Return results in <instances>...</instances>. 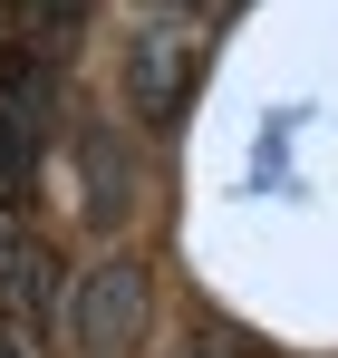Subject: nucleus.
<instances>
[{
    "instance_id": "nucleus-1",
    "label": "nucleus",
    "mask_w": 338,
    "mask_h": 358,
    "mask_svg": "<svg viewBox=\"0 0 338 358\" xmlns=\"http://www.w3.org/2000/svg\"><path fill=\"white\" fill-rule=\"evenodd\" d=\"M184 97H193V39L184 29H145L126 49V107H135V126H174Z\"/></svg>"
},
{
    "instance_id": "nucleus-11",
    "label": "nucleus",
    "mask_w": 338,
    "mask_h": 358,
    "mask_svg": "<svg viewBox=\"0 0 338 358\" xmlns=\"http://www.w3.org/2000/svg\"><path fill=\"white\" fill-rule=\"evenodd\" d=\"M0 242H10V233H0Z\"/></svg>"
},
{
    "instance_id": "nucleus-3",
    "label": "nucleus",
    "mask_w": 338,
    "mask_h": 358,
    "mask_svg": "<svg viewBox=\"0 0 338 358\" xmlns=\"http://www.w3.org/2000/svg\"><path fill=\"white\" fill-rule=\"evenodd\" d=\"M78 213L97 233H116L135 213V155H126L116 126H78Z\"/></svg>"
},
{
    "instance_id": "nucleus-10",
    "label": "nucleus",
    "mask_w": 338,
    "mask_h": 358,
    "mask_svg": "<svg viewBox=\"0 0 338 358\" xmlns=\"http://www.w3.org/2000/svg\"><path fill=\"white\" fill-rule=\"evenodd\" d=\"M165 10H193V0H165Z\"/></svg>"
},
{
    "instance_id": "nucleus-5",
    "label": "nucleus",
    "mask_w": 338,
    "mask_h": 358,
    "mask_svg": "<svg viewBox=\"0 0 338 358\" xmlns=\"http://www.w3.org/2000/svg\"><path fill=\"white\" fill-rule=\"evenodd\" d=\"M39 155H49V117H29V107L0 97V203H29Z\"/></svg>"
},
{
    "instance_id": "nucleus-6",
    "label": "nucleus",
    "mask_w": 338,
    "mask_h": 358,
    "mask_svg": "<svg viewBox=\"0 0 338 358\" xmlns=\"http://www.w3.org/2000/svg\"><path fill=\"white\" fill-rule=\"evenodd\" d=\"M0 97H10V107H29V117H49V107H58V68L39 59V39L0 49Z\"/></svg>"
},
{
    "instance_id": "nucleus-2",
    "label": "nucleus",
    "mask_w": 338,
    "mask_h": 358,
    "mask_svg": "<svg viewBox=\"0 0 338 358\" xmlns=\"http://www.w3.org/2000/svg\"><path fill=\"white\" fill-rule=\"evenodd\" d=\"M135 329H145V271L135 262H97L87 281H78V349H135Z\"/></svg>"
},
{
    "instance_id": "nucleus-8",
    "label": "nucleus",
    "mask_w": 338,
    "mask_h": 358,
    "mask_svg": "<svg viewBox=\"0 0 338 358\" xmlns=\"http://www.w3.org/2000/svg\"><path fill=\"white\" fill-rule=\"evenodd\" d=\"M184 358H251V349H242V339H213V329H203V339H184Z\"/></svg>"
},
{
    "instance_id": "nucleus-9",
    "label": "nucleus",
    "mask_w": 338,
    "mask_h": 358,
    "mask_svg": "<svg viewBox=\"0 0 338 358\" xmlns=\"http://www.w3.org/2000/svg\"><path fill=\"white\" fill-rule=\"evenodd\" d=\"M0 358H29V349H20V339H0Z\"/></svg>"
},
{
    "instance_id": "nucleus-7",
    "label": "nucleus",
    "mask_w": 338,
    "mask_h": 358,
    "mask_svg": "<svg viewBox=\"0 0 338 358\" xmlns=\"http://www.w3.org/2000/svg\"><path fill=\"white\" fill-rule=\"evenodd\" d=\"M0 10H10L29 39H68V29L87 20V0H0Z\"/></svg>"
},
{
    "instance_id": "nucleus-4",
    "label": "nucleus",
    "mask_w": 338,
    "mask_h": 358,
    "mask_svg": "<svg viewBox=\"0 0 338 358\" xmlns=\"http://www.w3.org/2000/svg\"><path fill=\"white\" fill-rule=\"evenodd\" d=\"M0 300H10L29 329H49L58 320V262L29 252V242H0Z\"/></svg>"
}]
</instances>
